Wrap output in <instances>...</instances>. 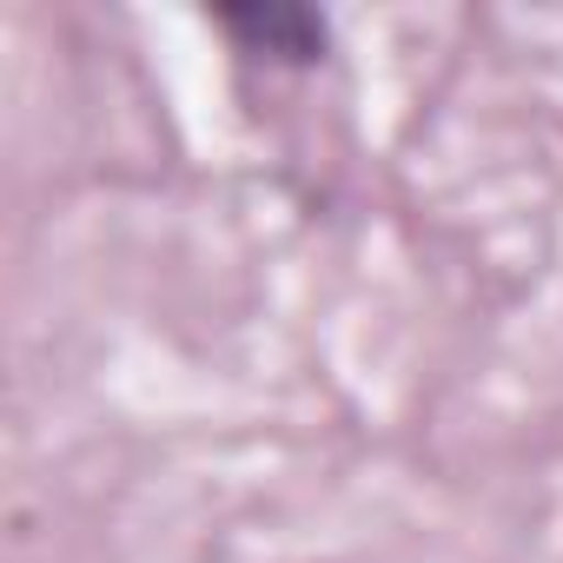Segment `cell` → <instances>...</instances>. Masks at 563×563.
<instances>
[{
	"instance_id": "1",
	"label": "cell",
	"mask_w": 563,
	"mask_h": 563,
	"mask_svg": "<svg viewBox=\"0 0 563 563\" xmlns=\"http://www.w3.org/2000/svg\"><path fill=\"white\" fill-rule=\"evenodd\" d=\"M219 21H225V34L245 41L252 54L292 60V67H306V60L325 54V21H319L312 8H232V14H219Z\"/></svg>"
}]
</instances>
